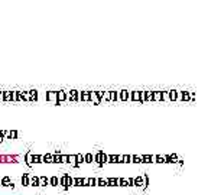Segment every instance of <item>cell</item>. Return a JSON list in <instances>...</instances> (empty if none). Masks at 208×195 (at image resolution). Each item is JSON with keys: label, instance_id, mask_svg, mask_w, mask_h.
<instances>
[{"label": "cell", "instance_id": "6da1fadb", "mask_svg": "<svg viewBox=\"0 0 208 195\" xmlns=\"http://www.w3.org/2000/svg\"><path fill=\"white\" fill-rule=\"evenodd\" d=\"M59 185H62L64 189H68L70 187H72V176H70V173H64L59 179Z\"/></svg>", "mask_w": 208, "mask_h": 195}, {"label": "cell", "instance_id": "7a4b0ae2", "mask_svg": "<svg viewBox=\"0 0 208 195\" xmlns=\"http://www.w3.org/2000/svg\"><path fill=\"white\" fill-rule=\"evenodd\" d=\"M93 159L98 163V166H103L104 163H107V155H106L103 150H98L97 155H95V157H93Z\"/></svg>", "mask_w": 208, "mask_h": 195}, {"label": "cell", "instance_id": "3957f363", "mask_svg": "<svg viewBox=\"0 0 208 195\" xmlns=\"http://www.w3.org/2000/svg\"><path fill=\"white\" fill-rule=\"evenodd\" d=\"M67 101H78V91L77 90L67 91Z\"/></svg>", "mask_w": 208, "mask_h": 195}, {"label": "cell", "instance_id": "277c9868", "mask_svg": "<svg viewBox=\"0 0 208 195\" xmlns=\"http://www.w3.org/2000/svg\"><path fill=\"white\" fill-rule=\"evenodd\" d=\"M133 187H145V175H139L133 178Z\"/></svg>", "mask_w": 208, "mask_h": 195}, {"label": "cell", "instance_id": "5b68a950", "mask_svg": "<svg viewBox=\"0 0 208 195\" xmlns=\"http://www.w3.org/2000/svg\"><path fill=\"white\" fill-rule=\"evenodd\" d=\"M56 100H58V104L67 101V91H64V90L56 91Z\"/></svg>", "mask_w": 208, "mask_h": 195}, {"label": "cell", "instance_id": "8992f818", "mask_svg": "<svg viewBox=\"0 0 208 195\" xmlns=\"http://www.w3.org/2000/svg\"><path fill=\"white\" fill-rule=\"evenodd\" d=\"M46 100H48V101H51V103L58 104V100H56V91H48V93H46Z\"/></svg>", "mask_w": 208, "mask_h": 195}, {"label": "cell", "instance_id": "52a82bcc", "mask_svg": "<svg viewBox=\"0 0 208 195\" xmlns=\"http://www.w3.org/2000/svg\"><path fill=\"white\" fill-rule=\"evenodd\" d=\"M78 101H90V91H78Z\"/></svg>", "mask_w": 208, "mask_h": 195}, {"label": "cell", "instance_id": "ba28073f", "mask_svg": "<svg viewBox=\"0 0 208 195\" xmlns=\"http://www.w3.org/2000/svg\"><path fill=\"white\" fill-rule=\"evenodd\" d=\"M130 98V91H127V90H122V91H119V100H122V101H127Z\"/></svg>", "mask_w": 208, "mask_h": 195}, {"label": "cell", "instance_id": "9c48e42d", "mask_svg": "<svg viewBox=\"0 0 208 195\" xmlns=\"http://www.w3.org/2000/svg\"><path fill=\"white\" fill-rule=\"evenodd\" d=\"M29 187H39V176L29 175Z\"/></svg>", "mask_w": 208, "mask_h": 195}, {"label": "cell", "instance_id": "30bf717a", "mask_svg": "<svg viewBox=\"0 0 208 195\" xmlns=\"http://www.w3.org/2000/svg\"><path fill=\"white\" fill-rule=\"evenodd\" d=\"M90 101L93 104H100V98H98V95H97L95 91H90Z\"/></svg>", "mask_w": 208, "mask_h": 195}, {"label": "cell", "instance_id": "8fae6325", "mask_svg": "<svg viewBox=\"0 0 208 195\" xmlns=\"http://www.w3.org/2000/svg\"><path fill=\"white\" fill-rule=\"evenodd\" d=\"M131 101H139L140 103V91H130V98Z\"/></svg>", "mask_w": 208, "mask_h": 195}, {"label": "cell", "instance_id": "7c38bea8", "mask_svg": "<svg viewBox=\"0 0 208 195\" xmlns=\"http://www.w3.org/2000/svg\"><path fill=\"white\" fill-rule=\"evenodd\" d=\"M4 137H6V139H16V137H17V132H16V130H6Z\"/></svg>", "mask_w": 208, "mask_h": 195}, {"label": "cell", "instance_id": "4fadbf2b", "mask_svg": "<svg viewBox=\"0 0 208 195\" xmlns=\"http://www.w3.org/2000/svg\"><path fill=\"white\" fill-rule=\"evenodd\" d=\"M22 94L20 91H12V101H22Z\"/></svg>", "mask_w": 208, "mask_h": 195}, {"label": "cell", "instance_id": "5bb4252c", "mask_svg": "<svg viewBox=\"0 0 208 195\" xmlns=\"http://www.w3.org/2000/svg\"><path fill=\"white\" fill-rule=\"evenodd\" d=\"M107 187H119V178H109Z\"/></svg>", "mask_w": 208, "mask_h": 195}, {"label": "cell", "instance_id": "9a60e30c", "mask_svg": "<svg viewBox=\"0 0 208 195\" xmlns=\"http://www.w3.org/2000/svg\"><path fill=\"white\" fill-rule=\"evenodd\" d=\"M168 94H169V101H176L178 90H169V91H168Z\"/></svg>", "mask_w": 208, "mask_h": 195}, {"label": "cell", "instance_id": "2e32d148", "mask_svg": "<svg viewBox=\"0 0 208 195\" xmlns=\"http://www.w3.org/2000/svg\"><path fill=\"white\" fill-rule=\"evenodd\" d=\"M153 157H155V156L143 155L142 156V163H150V162H153Z\"/></svg>", "mask_w": 208, "mask_h": 195}, {"label": "cell", "instance_id": "e0dca14e", "mask_svg": "<svg viewBox=\"0 0 208 195\" xmlns=\"http://www.w3.org/2000/svg\"><path fill=\"white\" fill-rule=\"evenodd\" d=\"M49 185V179L46 176H39V187H46Z\"/></svg>", "mask_w": 208, "mask_h": 195}, {"label": "cell", "instance_id": "ac0fdd59", "mask_svg": "<svg viewBox=\"0 0 208 195\" xmlns=\"http://www.w3.org/2000/svg\"><path fill=\"white\" fill-rule=\"evenodd\" d=\"M3 101H12V91H3Z\"/></svg>", "mask_w": 208, "mask_h": 195}, {"label": "cell", "instance_id": "d6986e66", "mask_svg": "<svg viewBox=\"0 0 208 195\" xmlns=\"http://www.w3.org/2000/svg\"><path fill=\"white\" fill-rule=\"evenodd\" d=\"M58 184H59V179H58V176H55V175H54V176H51V178H49V185H52V187H56Z\"/></svg>", "mask_w": 208, "mask_h": 195}, {"label": "cell", "instance_id": "ffe728a7", "mask_svg": "<svg viewBox=\"0 0 208 195\" xmlns=\"http://www.w3.org/2000/svg\"><path fill=\"white\" fill-rule=\"evenodd\" d=\"M72 187H83V178H72Z\"/></svg>", "mask_w": 208, "mask_h": 195}, {"label": "cell", "instance_id": "44dd1931", "mask_svg": "<svg viewBox=\"0 0 208 195\" xmlns=\"http://www.w3.org/2000/svg\"><path fill=\"white\" fill-rule=\"evenodd\" d=\"M29 95H31V101H36L38 100V91L36 90H31Z\"/></svg>", "mask_w": 208, "mask_h": 195}, {"label": "cell", "instance_id": "7402d4cb", "mask_svg": "<svg viewBox=\"0 0 208 195\" xmlns=\"http://www.w3.org/2000/svg\"><path fill=\"white\" fill-rule=\"evenodd\" d=\"M119 100V91H110V101H117Z\"/></svg>", "mask_w": 208, "mask_h": 195}, {"label": "cell", "instance_id": "603a6c76", "mask_svg": "<svg viewBox=\"0 0 208 195\" xmlns=\"http://www.w3.org/2000/svg\"><path fill=\"white\" fill-rule=\"evenodd\" d=\"M22 184H23V187H29V173H23Z\"/></svg>", "mask_w": 208, "mask_h": 195}, {"label": "cell", "instance_id": "cb8c5ba5", "mask_svg": "<svg viewBox=\"0 0 208 195\" xmlns=\"http://www.w3.org/2000/svg\"><path fill=\"white\" fill-rule=\"evenodd\" d=\"M25 160H26V163H28V165H32V163H33V162H32V160H33V153H32V152L26 153V156H25Z\"/></svg>", "mask_w": 208, "mask_h": 195}, {"label": "cell", "instance_id": "d4e9b609", "mask_svg": "<svg viewBox=\"0 0 208 195\" xmlns=\"http://www.w3.org/2000/svg\"><path fill=\"white\" fill-rule=\"evenodd\" d=\"M42 162H46V163H52V153H46V155L42 156Z\"/></svg>", "mask_w": 208, "mask_h": 195}, {"label": "cell", "instance_id": "484cf974", "mask_svg": "<svg viewBox=\"0 0 208 195\" xmlns=\"http://www.w3.org/2000/svg\"><path fill=\"white\" fill-rule=\"evenodd\" d=\"M68 163H71L72 166L78 168V165H77V162H75V155H68Z\"/></svg>", "mask_w": 208, "mask_h": 195}, {"label": "cell", "instance_id": "4316f807", "mask_svg": "<svg viewBox=\"0 0 208 195\" xmlns=\"http://www.w3.org/2000/svg\"><path fill=\"white\" fill-rule=\"evenodd\" d=\"M20 94H22V98H23L25 101H31V95H29V91H20Z\"/></svg>", "mask_w": 208, "mask_h": 195}, {"label": "cell", "instance_id": "83f0119b", "mask_svg": "<svg viewBox=\"0 0 208 195\" xmlns=\"http://www.w3.org/2000/svg\"><path fill=\"white\" fill-rule=\"evenodd\" d=\"M101 101H110V91H103Z\"/></svg>", "mask_w": 208, "mask_h": 195}, {"label": "cell", "instance_id": "f1b7e54d", "mask_svg": "<svg viewBox=\"0 0 208 195\" xmlns=\"http://www.w3.org/2000/svg\"><path fill=\"white\" fill-rule=\"evenodd\" d=\"M146 101H153V91H145Z\"/></svg>", "mask_w": 208, "mask_h": 195}, {"label": "cell", "instance_id": "f546056e", "mask_svg": "<svg viewBox=\"0 0 208 195\" xmlns=\"http://www.w3.org/2000/svg\"><path fill=\"white\" fill-rule=\"evenodd\" d=\"M87 187H97V178H88Z\"/></svg>", "mask_w": 208, "mask_h": 195}, {"label": "cell", "instance_id": "4dcf8cb0", "mask_svg": "<svg viewBox=\"0 0 208 195\" xmlns=\"http://www.w3.org/2000/svg\"><path fill=\"white\" fill-rule=\"evenodd\" d=\"M75 162H77V165H78V166H80L81 163H84V155H80V153H78V155H75Z\"/></svg>", "mask_w": 208, "mask_h": 195}, {"label": "cell", "instance_id": "1f68e13d", "mask_svg": "<svg viewBox=\"0 0 208 195\" xmlns=\"http://www.w3.org/2000/svg\"><path fill=\"white\" fill-rule=\"evenodd\" d=\"M153 101H162V98H161V91H153Z\"/></svg>", "mask_w": 208, "mask_h": 195}, {"label": "cell", "instance_id": "d6a6232c", "mask_svg": "<svg viewBox=\"0 0 208 195\" xmlns=\"http://www.w3.org/2000/svg\"><path fill=\"white\" fill-rule=\"evenodd\" d=\"M97 185H100V187H107V179L97 178Z\"/></svg>", "mask_w": 208, "mask_h": 195}, {"label": "cell", "instance_id": "836d02e7", "mask_svg": "<svg viewBox=\"0 0 208 195\" xmlns=\"http://www.w3.org/2000/svg\"><path fill=\"white\" fill-rule=\"evenodd\" d=\"M153 162H158V163H165V156H155V157H153Z\"/></svg>", "mask_w": 208, "mask_h": 195}, {"label": "cell", "instance_id": "e575fe53", "mask_svg": "<svg viewBox=\"0 0 208 195\" xmlns=\"http://www.w3.org/2000/svg\"><path fill=\"white\" fill-rule=\"evenodd\" d=\"M9 184H10V178H9V176H4V178L1 179V187H9Z\"/></svg>", "mask_w": 208, "mask_h": 195}, {"label": "cell", "instance_id": "d590c367", "mask_svg": "<svg viewBox=\"0 0 208 195\" xmlns=\"http://www.w3.org/2000/svg\"><path fill=\"white\" fill-rule=\"evenodd\" d=\"M84 162L85 163H91L93 162V153H87V155L84 156Z\"/></svg>", "mask_w": 208, "mask_h": 195}, {"label": "cell", "instance_id": "8d00e7d4", "mask_svg": "<svg viewBox=\"0 0 208 195\" xmlns=\"http://www.w3.org/2000/svg\"><path fill=\"white\" fill-rule=\"evenodd\" d=\"M131 162H134V163H142V156L133 155L131 156Z\"/></svg>", "mask_w": 208, "mask_h": 195}, {"label": "cell", "instance_id": "74e56055", "mask_svg": "<svg viewBox=\"0 0 208 195\" xmlns=\"http://www.w3.org/2000/svg\"><path fill=\"white\" fill-rule=\"evenodd\" d=\"M119 187H127V179L126 178H119Z\"/></svg>", "mask_w": 208, "mask_h": 195}, {"label": "cell", "instance_id": "f35d334b", "mask_svg": "<svg viewBox=\"0 0 208 195\" xmlns=\"http://www.w3.org/2000/svg\"><path fill=\"white\" fill-rule=\"evenodd\" d=\"M33 163H41L42 162V156L41 155H33Z\"/></svg>", "mask_w": 208, "mask_h": 195}, {"label": "cell", "instance_id": "ab89813d", "mask_svg": "<svg viewBox=\"0 0 208 195\" xmlns=\"http://www.w3.org/2000/svg\"><path fill=\"white\" fill-rule=\"evenodd\" d=\"M130 162H131V156L123 155V162H122V163H130Z\"/></svg>", "mask_w": 208, "mask_h": 195}, {"label": "cell", "instance_id": "60d3db41", "mask_svg": "<svg viewBox=\"0 0 208 195\" xmlns=\"http://www.w3.org/2000/svg\"><path fill=\"white\" fill-rule=\"evenodd\" d=\"M140 103H146V95H145V91H140Z\"/></svg>", "mask_w": 208, "mask_h": 195}, {"label": "cell", "instance_id": "b9f144b4", "mask_svg": "<svg viewBox=\"0 0 208 195\" xmlns=\"http://www.w3.org/2000/svg\"><path fill=\"white\" fill-rule=\"evenodd\" d=\"M61 163H68V155H61Z\"/></svg>", "mask_w": 208, "mask_h": 195}, {"label": "cell", "instance_id": "7bdbcfd3", "mask_svg": "<svg viewBox=\"0 0 208 195\" xmlns=\"http://www.w3.org/2000/svg\"><path fill=\"white\" fill-rule=\"evenodd\" d=\"M4 133H6V130H0V142H3V139H4Z\"/></svg>", "mask_w": 208, "mask_h": 195}, {"label": "cell", "instance_id": "ee69618b", "mask_svg": "<svg viewBox=\"0 0 208 195\" xmlns=\"http://www.w3.org/2000/svg\"><path fill=\"white\" fill-rule=\"evenodd\" d=\"M127 185H129V187H133V178H127Z\"/></svg>", "mask_w": 208, "mask_h": 195}, {"label": "cell", "instance_id": "f6af8a7d", "mask_svg": "<svg viewBox=\"0 0 208 195\" xmlns=\"http://www.w3.org/2000/svg\"><path fill=\"white\" fill-rule=\"evenodd\" d=\"M123 162V155H117V163H122Z\"/></svg>", "mask_w": 208, "mask_h": 195}, {"label": "cell", "instance_id": "bcb514c9", "mask_svg": "<svg viewBox=\"0 0 208 195\" xmlns=\"http://www.w3.org/2000/svg\"><path fill=\"white\" fill-rule=\"evenodd\" d=\"M97 93V95H98V98H100V103H101V97H103V91H95Z\"/></svg>", "mask_w": 208, "mask_h": 195}, {"label": "cell", "instance_id": "7dc6e473", "mask_svg": "<svg viewBox=\"0 0 208 195\" xmlns=\"http://www.w3.org/2000/svg\"><path fill=\"white\" fill-rule=\"evenodd\" d=\"M88 184V178H83V187H87Z\"/></svg>", "mask_w": 208, "mask_h": 195}, {"label": "cell", "instance_id": "c3c4849f", "mask_svg": "<svg viewBox=\"0 0 208 195\" xmlns=\"http://www.w3.org/2000/svg\"><path fill=\"white\" fill-rule=\"evenodd\" d=\"M0 101H3V91H0Z\"/></svg>", "mask_w": 208, "mask_h": 195}, {"label": "cell", "instance_id": "681fc988", "mask_svg": "<svg viewBox=\"0 0 208 195\" xmlns=\"http://www.w3.org/2000/svg\"><path fill=\"white\" fill-rule=\"evenodd\" d=\"M0 187H1V179H0Z\"/></svg>", "mask_w": 208, "mask_h": 195}]
</instances>
